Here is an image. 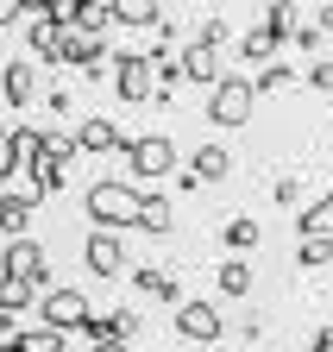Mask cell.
I'll list each match as a JSON object with an SVG mask.
<instances>
[{
	"mask_svg": "<svg viewBox=\"0 0 333 352\" xmlns=\"http://www.w3.org/2000/svg\"><path fill=\"white\" fill-rule=\"evenodd\" d=\"M314 32H321V38L333 32V0H327V7H321V19H314Z\"/></svg>",
	"mask_w": 333,
	"mask_h": 352,
	"instance_id": "cell-36",
	"label": "cell"
},
{
	"mask_svg": "<svg viewBox=\"0 0 333 352\" xmlns=\"http://www.w3.org/2000/svg\"><path fill=\"white\" fill-rule=\"evenodd\" d=\"M296 264H302V271H321V264H333V239H302V245H296Z\"/></svg>",
	"mask_w": 333,
	"mask_h": 352,
	"instance_id": "cell-26",
	"label": "cell"
},
{
	"mask_svg": "<svg viewBox=\"0 0 333 352\" xmlns=\"http://www.w3.org/2000/svg\"><path fill=\"white\" fill-rule=\"evenodd\" d=\"M0 352H7V340H0Z\"/></svg>",
	"mask_w": 333,
	"mask_h": 352,
	"instance_id": "cell-40",
	"label": "cell"
},
{
	"mask_svg": "<svg viewBox=\"0 0 333 352\" xmlns=\"http://www.w3.org/2000/svg\"><path fill=\"white\" fill-rule=\"evenodd\" d=\"M57 63H69V69H82V76H95V69L107 63V38H82V32H63V44H57Z\"/></svg>",
	"mask_w": 333,
	"mask_h": 352,
	"instance_id": "cell-10",
	"label": "cell"
},
{
	"mask_svg": "<svg viewBox=\"0 0 333 352\" xmlns=\"http://www.w3.org/2000/svg\"><path fill=\"white\" fill-rule=\"evenodd\" d=\"M227 333V315H220V302H176V340H195V346H220Z\"/></svg>",
	"mask_w": 333,
	"mask_h": 352,
	"instance_id": "cell-6",
	"label": "cell"
},
{
	"mask_svg": "<svg viewBox=\"0 0 333 352\" xmlns=\"http://www.w3.org/2000/svg\"><path fill=\"white\" fill-rule=\"evenodd\" d=\"M289 82H296V69H289L283 57H271V63L258 69V82H252V95H277V88H289Z\"/></svg>",
	"mask_w": 333,
	"mask_h": 352,
	"instance_id": "cell-23",
	"label": "cell"
},
{
	"mask_svg": "<svg viewBox=\"0 0 333 352\" xmlns=\"http://www.w3.org/2000/svg\"><path fill=\"white\" fill-rule=\"evenodd\" d=\"M89 315H95V302L76 283H51L45 296H38V327H51V333H82Z\"/></svg>",
	"mask_w": 333,
	"mask_h": 352,
	"instance_id": "cell-2",
	"label": "cell"
},
{
	"mask_svg": "<svg viewBox=\"0 0 333 352\" xmlns=\"http://www.w3.org/2000/svg\"><path fill=\"white\" fill-rule=\"evenodd\" d=\"M327 201H333V189H327Z\"/></svg>",
	"mask_w": 333,
	"mask_h": 352,
	"instance_id": "cell-42",
	"label": "cell"
},
{
	"mask_svg": "<svg viewBox=\"0 0 333 352\" xmlns=\"http://www.w3.org/2000/svg\"><path fill=\"white\" fill-rule=\"evenodd\" d=\"M7 352H63V333H51V327H32V333L7 340Z\"/></svg>",
	"mask_w": 333,
	"mask_h": 352,
	"instance_id": "cell-24",
	"label": "cell"
},
{
	"mask_svg": "<svg viewBox=\"0 0 333 352\" xmlns=\"http://www.w3.org/2000/svg\"><path fill=\"white\" fill-rule=\"evenodd\" d=\"M157 19H163L157 0H119L113 7V25H126V32H157Z\"/></svg>",
	"mask_w": 333,
	"mask_h": 352,
	"instance_id": "cell-16",
	"label": "cell"
},
{
	"mask_svg": "<svg viewBox=\"0 0 333 352\" xmlns=\"http://www.w3.org/2000/svg\"><path fill=\"white\" fill-rule=\"evenodd\" d=\"M63 189V164H32V195H57Z\"/></svg>",
	"mask_w": 333,
	"mask_h": 352,
	"instance_id": "cell-28",
	"label": "cell"
},
{
	"mask_svg": "<svg viewBox=\"0 0 333 352\" xmlns=\"http://www.w3.org/2000/svg\"><path fill=\"white\" fill-rule=\"evenodd\" d=\"M69 139H76V151H119V145H126V132H119L107 113H89V120L69 132Z\"/></svg>",
	"mask_w": 333,
	"mask_h": 352,
	"instance_id": "cell-12",
	"label": "cell"
},
{
	"mask_svg": "<svg viewBox=\"0 0 333 352\" xmlns=\"http://www.w3.org/2000/svg\"><path fill=\"white\" fill-rule=\"evenodd\" d=\"M214 289L227 302H245V296H252V264H245V258H227L220 271H214Z\"/></svg>",
	"mask_w": 333,
	"mask_h": 352,
	"instance_id": "cell-17",
	"label": "cell"
},
{
	"mask_svg": "<svg viewBox=\"0 0 333 352\" xmlns=\"http://www.w3.org/2000/svg\"><path fill=\"white\" fill-rule=\"evenodd\" d=\"M258 239H264V227H258V220H252V214H233V220H227V227H220V245H227L233 258H239V252H252Z\"/></svg>",
	"mask_w": 333,
	"mask_h": 352,
	"instance_id": "cell-20",
	"label": "cell"
},
{
	"mask_svg": "<svg viewBox=\"0 0 333 352\" xmlns=\"http://www.w3.org/2000/svg\"><path fill=\"white\" fill-rule=\"evenodd\" d=\"M258 25H264V32H271V38L283 44L289 32H296V7H289V0H271V7H264V19H258Z\"/></svg>",
	"mask_w": 333,
	"mask_h": 352,
	"instance_id": "cell-22",
	"label": "cell"
},
{
	"mask_svg": "<svg viewBox=\"0 0 333 352\" xmlns=\"http://www.w3.org/2000/svg\"><path fill=\"white\" fill-rule=\"evenodd\" d=\"M32 208H38V195H25V189H0V227H7L13 239H25Z\"/></svg>",
	"mask_w": 333,
	"mask_h": 352,
	"instance_id": "cell-14",
	"label": "cell"
},
{
	"mask_svg": "<svg viewBox=\"0 0 333 352\" xmlns=\"http://www.w3.org/2000/svg\"><path fill=\"white\" fill-rule=\"evenodd\" d=\"M19 308H32V289L19 277H0V315H19Z\"/></svg>",
	"mask_w": 333,
	"mask_h": 352,
	"instance_id": "cell-27",
	"label": "cell"
},
{
	"mask_svg": "<svg viewBox=\"0 0 333 352\" xmlns=\"http://www.w3.org/2000/svg\"><path fill=\"white\" fill-rule=\"evenodd\" d=\"M119 157L133 164V176H139V183H157V176H176V164H183L176 139H163V132H145V139H126V145H119Z\"/></svg>",
	"mask_w": 333,
	"mask_h": 352,
	"instance_id": "cell-3",
	"label": "cell"
},
{
	"mask_svg": "<svg viewBox=\"0 0 333 352\" xmlns=\"http://www.w3.org/2000/svg\"><path fill=\"white\" fill-rule=\"evenodd\" d=\"M207 352H220V346H207Z\"/></svg>",
	"mask_w": 333,
	"mask_h": 352,
	"instance_id": "cell-41",
	"label": "cell"
},
{
	"mask_svg": "<svg viewBox=\"0 0 333 352\" xmlns=\"http://www.w3.org/2000/svg\"><path fill=\"white\" fill-rule=\"evenodd\" d=\"M82 214L95 220V233H133L139 220V183H119V176H101L82 195Z\"/></svg>",
	"mask_w": 333,
	"mask_h": 352,
	"instance_id": "cell-1",
	"label": "cell"
},
{
	"mask_svg": "<svg viewBox=\"0 0 333 352\" xmlns=\"http://www.w3.org/2000/svg\"><path fill=\"white\" fill-rule=\"evenodd\" d=\"M107 25H113V7H101V0H82L76 7V32L82 38H107Z\"/></svg>",
	"mask_w": 333,
	"mask_h": 352,
	"instance_id": "cell-21",
	"label": "cell"
},
{
	"mask_svg": "<svg viewBox=\"0 0 333 352\" xmlns=\"http://www.w3.org/2000/svg\"><path fill=\"white\" fill-rule=\"evenodd\" d=\"M0 277H19L25 289H51V258H45V245H38L32 233L13 239L7 252H0Z\"/></svg>",
	"mask_w": 333,
	"mask_h": 352,
	"instance_id": "cell-5",
	"label": "cell"
},
{
	"mask_svg": "<svg viewBox=\"0 0 333 352\" xmlns=\"http://www.w3.org/2000/svg\"><path fill=\"white\" fill-rule=\"evenodd\" d=\"M89 352H133L126 340H101V346H89Z\"/></svg>",
	"mask_w": 333,
	"mask_h": 352,
	"instance_id": "cell-37",
	"label": "cell"
},
{
	"mask_svg": "<svg viewBox=\"0 0 333 352\" xmlns=\"http://www.w3.org/2000/svg\"><path fill=\"white\" fill-rule=\"evenodd\" d=\"M252 82H245V76H220L214 88H207V120H214V126H245V120H252Z\"/></svg>",
	"mask_w": 333,
	"mask_h": 352,
	"instance_id": "cell-4",
	"label": "cell"
},
{
	"mask_svg": "<svg viewBox=\"0 0 333 352\" xmlns=\"http://www.w3.org/2000/svg\"><path fill=\"white\" fill-rule=\"evenodd\" d=\"M139 333H145V315H139V308H113V340H126V346H133Z\"/></svg>",
	"mask_w": 333,
	"mask_h": 352,
	"instance_id": "cell-29",
	"label": "cell"
},
{
	"mask_svg": "<svg viewBox=\"0 0 333 352\" xmlns=\"http://www.w3.org/2000/svg\"><path fill=\"white\" fill-rule=\"evenodd\" d=\"M277 51H283V44H277L264 25H252V32H239V51H233V57H239V63H258V69H264Z\"/></svg>",
	"mask_w": 333,
	"mask_h": 352,
	"instance_id": "cell-19",
	"label": "cell"
},
{
	"mask_svg": "<svg viewBox=\"0 0 333 352\" xmlns=\"http://www.w3.org/2000/svg\"><path fill=\"white\" fill-rule=\"evenodd\" d=\"M19 19H25V0H0V32L19 25Z\"/></svg>",
	"mask_w": 333,
	"mask_h": 352,
	"instance_id": "cell-35",
	"label": "cell"
},
{
	"mask_svg": "<svg viewBox=\"0 0 333 352\" xmlns=\"http://www.w3.org/2000/svg\"><path fill=\"white\" fill-rule=\"evenodd\" d=\"M113 88H119V101H151V57L119 51L113 57Z\"/></svg>",
	"mask_w": 333,
	"mask_h": 352,
	"instance_id": "cell-8",
	"label": "cell"
},
{
	"mask_svg": "<svg viewBox=\"0 0 333 352\" xmlns=\"http://www.w3.org/2000/svg\"><path fill=\"white\" fill-rule=\"evenodd\" d=\"M82 340L89 346H101V340H113V308H95L89 321H82Z\"/></svg>",
	"mask_w": 333,
	"mask_h": 352,
	"instance_id": "cell-30",
	"label": "cell"
},
{
	"mask_svg": "<svg viewBox=\"0 0 333 352\" xmlns=\"http://www.w3.org/2000/svg\"><path fill=\"white\" fill-rule=\"evenodd\" d=\"M45 107H51V113H69L76 95H69V88H45Z\"/></svg>",
	"mask_w": 333,
	"mask_h": 352,
	"instance_id": "cell-34",
	"label": "cell"
},
{
	"mask_svg": "<svg viewBox=\"0 0 333 352\" xmlns=\"http://www.w3.org/2000/svg\"><path fill=\"white\" fill-rule=\"evenodd\" d=\"M183 170L195 176V183H227V176H233V151L227 145H195Z\"/></svg>",
	"mask_w": 333,
	"mask_h": 352,
	"instance_id": "cell-13",
	"label": "cell"
},
{
	"mask_svg": "<svg viewBox=\"0 0 333 352\" xmlns=\"http://www.w3.org/2000/svg\"><path fill=\"white\" fill-rule=\"evenodd\" d=\"M82 271L89 277H119L126 271V245H119V233H82Z\"/></svg>",
	"mask_w": 333,
	"mask_h": 352,
	"instance_id": "cell-7",
	"label": "cell"
},
{
	"mask_svg": "<svg viewBox=\"0 0 333 352\" xmlns=\"http://www.w3.org/2000/svg\"><path fill=\"white\" fill-rule=\"evenodd\" d=\"M0 95H7V107L19 113V107H32V63L25 57H13L7 69H0Z\"/></svg>",
	"mask_w": 333,
	"mask_h": 352,
	"instance_id": "cell-15",
	"label": "cell"
},
{
	"mask_svg": "<svg viewBox=\"0 0 333 352\" xmlns=\"http://www.w3.org/2000/svg\"><path fill=\"white\" fill-rule=\"evenodd\" d=\"M7 139H13V126H7V113H0V151H7Z\"/></svg>",
	"mask_w": 333,
	"mask_h": 352,
	"instance_id": "cell-38",
	"label": "cell"
},
{
	"mask_svg": "<svg viewBox=\"0 0 333 352\" xmlns=\"http://www.w3.org/2000/svg\"><path fill=\"white\" fill-rule=\"evenodd\" d=\"M133 227L151 233V239H170L176 233V201L163 189H139V220H133Z\"/></svg>",
	"mask_w": 333,
	"mask_h": 352,
	"instance_id": "cell-9",
	"label": "cell"
},
{
	"mask_svg": "<svg viewBox=\"0 0 333 352\" xmlns=\"http://www.w3.org/2000/svg\"><path fill=\"white\" fill-rule=\"evenodd\" d=\"M227 38H233V19H220V13H214V19H201V25H195V38H189V44H207V51H220Z\"/></svg>",
	"mask_w": 333,
	"mask_h": 352,
	"instance_id": "cell-25",
	"label": "cell"
},
{
	"mask_svg": "<svg viewBox=\"0 0 333 352\" xmlns=\"http://www.w3.org/2000/svg\"><path fill=\"white\" fill-rule=\"evenodd\" d=\"M183 82H195V88H214L220 76H227V57L220 51H207V44H183Z\"/></svg>",
	"mask_w": 333,
	"mask_h": 352,
	"instance_id": "cell-11",
	"label": "cell"
},
{
	"mask_svg": "<svg viewBox=\"0 0 333 352\" xmlns=\"http://www.w3.org/2000/svg\"><path fill=\"white\" fill-rule=\"evenodd\" d=\"M63 352H82V346H63Z\"/></svg>",
	"mask_w": 333,
	"mask_h": 352,
	"instance_id": "cell-39",
	"label": "cell"
},
{
	"mask_svg": "<svg viewBox=\"0 0 333 352\" xmlns=\"http://www.w3.org/2000/svg\"><path fill=\"white\" fill-rule=\"evenodd\" d=\"M308 88H321V95H333V57H314V63H308Z\"/></svg>",
	"mask_w": 333,
	"mask_h": 352,
	"instance_id": "cell-32",
	"label": "cell"
},
{
	"mask_svg": "<svg viewBox=\"0 0 333 352\" xmlns=\"http://www.w3.org/2000/svg\"><path fill=\"white\" fill-rule=\"evenodd\" d=\"M133 289H139V296H157V302H183V283L163 277L157 264H139V271H133Z\"/></svg>",
	"mask_w": 333,
	"mask_h": 352,
	"instance_id": "cell-18",
	"label": "cell"
},
{
	"mask_svg": "<svg viewBox=\"0 0 333 352\" xmlns=\"http://www.w3.org/2000/svg\"><path fill=\"white\" fill-rule=\"evenodd\" d=\"M271 201L277 208H296L302 201V183H296V176H277V183H271Z\"/></svg>",
	"mask_w": 333,
	"mask_h": 352,
	"instance_id": "cell-31",
	"label": "cell"
},
{
	"mask_svg": "<svg viewBox=\"0 0 333 352\" xmlns=\"http://www.w3.org/2000/svg\"><path fill=\"white\" fill-rule=\"evenodd\" d=\"M289 44H296V51H321V32H314V25H296V32H289Z\"/></svg>",
	"mask_w": 333,
	"mask_h": 352,
	"instance_id": "cell-33",
	"label": "cell"
}]
</instances>
